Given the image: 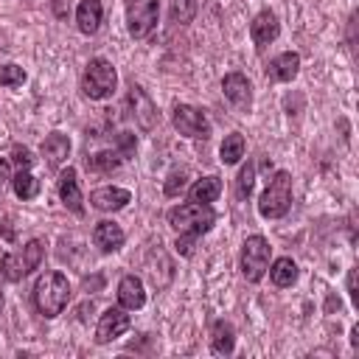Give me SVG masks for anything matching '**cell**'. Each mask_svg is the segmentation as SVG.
I'll return each mask as SVG.
<instances>
[{
  "instance_id": "8992f818",
  "label": "cell",
  "mask_w": 359,
  "mask_h": 359,
  "mask_svg": "<svg viewBox=\"0 0 359 359\" xmlns=\"http://www.w3.org/2000/svg\"><path fill=\"white\" fill-rule=\"evenodd\" d=\"M269 255H272V247L264 236H247L244 244H241V272L250 283H258L269 266Z\"/></svg>"
},
{
  "instance_id": "8fae6325",
  "label": "cell",
  "mask_w": 359,
  "mask_h": 359,
  "mask_svg": "<svg viewBox=\"0 0 359 359\" xmlns=\"http://www.w3.org/2000/svg\"><path fill=\"white\" fill-rule=\"evenodd\" d=\"M118 303L126 309V311H137L143 309L146 303V289H143V280L137 275H123L121 283H118Z\"/></svg>"
},
{
  "instance_id": "e0dca14e",
  "label": "cell",
  "mask_w": 359,
  "mask_h": 359,
  "mask_svg": "<svg viewBox=\"0 0 359 359\" xmlns=\"http://www.w3.org/2000/svg\"><path fill=\"white\" fill-rule=\"evenodd\" d=\"M101 17H104V6L101 0H81L79 8H76V25L81 34H95L98 25H101Z\"/></svg>"
},
{
  "instance_id": "d4e9b609",
  "label": "cell",
  "mask_w": 359,
  "mask_h": 359,
  "mask_svg": "<svg viewBox=\"0 0 359 359\" xmlns=\"http://www.w3.org/2000/svg\"><path fill=\"white\" fill-rule=\"evenodd\" d=\"M118 165H121V154H118V151H98V154L90 157V168L104 171V174H109V171L118 168Z\"/></svg>"
},
{
  "instance_id": "6da1fadb",
  "label": "cell",
  "mask_w": 359,
  "mask_h": 359,
  "mask_svg": "<svg viewBox=\"0 0 359 359\" xmlns=\"http://www.w3.org/2000/svg\"><path fill=\"white\" fill-rule=\"evenodd\" d=\"M67 300H70V283H67V278L62 272H53V269L50 272H42L39 280H36V286H34V303H36L39 314L56 317V314L65 311Z\"/></svg>"
},
{
  "instance_id": "d6986e66",
  "label": "cell",
  "mask_w": 359,
  "mask_h": 359,
  "mask_svg": "<svg viewBox=\"0 0 359 359\" xmlns=\"http://www.w3.org/2000/svg\"><path fill=\"white\" fill-rule=\"evenodd\" d=\"M278 34H280V25H278V20H275L272 11H261L252 20V25H250V36H252L255 45H269Z\"/></svg>"
},
{
  "instance_id": "4316f807",
  "label": "cell",
  "mask_w": 359,
  "mask_h": 359,
  "mask_svg": "<svg viewBox=\"0 0 359 359\" xmlns=\"http://www.w3.org/2000/svg\"><path fill=\"white\" fill-rule=\"evenodd\" d=\"M25 81V70L20 65H3L0 67V84L3 87H17Z\"/></svg>"
},
{
  "instance_id": "ffe728a7",
  "label": "cell",
  "mask_w": 359,
  "mask_h": 359,
  "mask_svg": "<svg viewBox=\"0 0 359 359\" xmlns=\"http://www.w3.org/2000/svg\"><path fill=\"white\" fill-rule=\"evenodd\" d=\"M210 348H213V353H219V356L233 353V348H236V331H233L230 323H224V320H216V323H213Z\"/></svg>"
},
{
  "instance_id": "f1b7e54d",
  "label": "cell",
  "mask_w": 359,
  "mask_h": 359,
  "mask_svg": "<svg viewBox=\"0 0 359 359\" xmlns=\"http://www.w3.org/2000/svg\"><path fill=\"white\" fill-rule=\"evenodd\" d=\"M182 188H185V171H171L165 180V188H163L165 196H177Z\"/></svg>"
},
{
  "instance_id": "52a82bcc",
  "label": "cell",
  "mask_w": 359,
  "mask_h": 359,
  "mask_svg": "<svg viewBox=\"0 0 359 359\" xmlns=\"http://www.w3.org/2000/svg\"><path fill=\"white\" fill-rule=\"evenodd\" d=\"M171 121H174V129L180 135H185V137H202V140L210 137V121H208V115L202 109L191 107V104H177Z\"/></svg>"
},
{
  "instance_id": "44dd1931",
  "label": "cell",
  "mask_w": 359,
  "mask_h": 359,
  "mask_svg": "<svg viewBox=\"0 0 359 359\" xmlns=\"http://www.w3.org/2000/svg\"><path fill=\"white\" fill-rule=\"evenodd\" d=\"M219 194H222V180H219V177H202V180H196V182L191 185L188 199H191V202L210 205V202H213Z\"/></svg>"
},
{
  "instance_id": "836d02e7",
  "label": "cell",
  "mask_w": 359,
  "mask_h": 359,
  "mask_svg": "<svg viewBox=\"0 0 359 359\" xmlns=\"http://www.w3.org/2000/svg\"><path fill=\"white\" fill-rule=\"evenodd\" d=\"M121 146H123V151H129V149L135 146V140H132V137H129V135L123 132V135H121Z\"/></svg>"
},
{
  "instance_id": "9c48e42d",
  "label": "cell",
  "mask_w": 359,
  "mask_h": 359,
  "mask_svg": "<svg viewBox=\"0 0 359 359\" xmlns=\"http://www.w3.org/2000/svg\"><path fill=\"white\" fill-rule=\"evenodd\" d=\"M129 325H132V317L126 314L123 306H121V309H107V311L101 314L98 325H95V342H98V345H107V342L118 339L123 331H129Z\"/></svg>"
},
{
  "instance_id": "603a6c76",
  "label": "cell",
  "mask_w": 359,
  "mask_h": 359,
  "mask_svg": "<svg viewBox=\"0 0 359 359\" xmlns=\"http://www.w3.org/2000/svg\"><path fill=\"white\" fill-rule=\"evenodd\" d=\"M11 188L20 199H34L39 194V180L28 171V168H20L14 177H11Z\"/></svg>"
},
{
  "instance_id": "3957f363",
  "label": "cell",
  "mask_w": 359,
  "mask_h": 359,
  "mask_svg": "<svg viewBox=\"0 0 359 359\" xmlns=\"http://www.w3.org/2000/svg\"><path fill=\"white\" fill-rule=\"evenodd\" d=\"M115 84H118V73L112 67V62L107 59H90L87 67H84V76H81V90L87 98L93 101H104L115 93Z\"/></svg>"
},
{
  "instance_id": "277c9868",
  "label": "cell",
  "mask_w": 359,
  "mask_h": 359,
  "mask_svg": "<svg viewBox=\"0 0 359 359\" xmlns=\"http://www.w3.org/2000/svg\"><path fill=\"white\" fill-rule=\"evenodd\" d=\"M289 205H292V174L289 171H275L266 191L261 194L258 213L264 219H280V216H286Z\"/></svg>"
},
{
  "instance_id": "7c38bea8",
  "label": "cell",
  "mask_w": 359,
  "mask_h": 359,
  "mask_svg": "<svg viewBox=\"0 0 359 359\" xmlns=\"http://www.w3.org/2000/svg\"><path fill=\"white\" fill-rule=\"evenodd\" d=\"M59 199L65 202L67 210L84 213V196H81V188H79V180H76V168H65L62 171V177H59Z\"/></svg>"
},
{
  "instance_id": "484cf974",
  "label": "cell",
  "mask_w": 359,
  "mask_h": 359,
  "mask_svg": "<svg viewBox=\"0 0 359 359\" xmlns=\"http://www.w3.org/2000/svg\"><path fill=\"white\" fill-rule=\"evenodd\" d=\"M194 14H196V0H174V8H171L174 22H191Z\"/></svg>"
},
{
  "instance_id": "ac0fdd59",
  "label": "cell",
  "mask_w": 359,
  "mask_h": 359,
  "mask_svg": "<svg viewBox=\"0 0 359 359\" xmlns=\"http://www.w3.org/2000/svg\"><path fill=\"white\" fill-rule=\"evenodd\" d=\"M42 157H45V163L50 165V168H56V165H62L65 160H67V154H70V140H67V135H62V132H53V135H48L45 140H42Z\"/></svg>"
},
{
  "instance_id": "4dcf8cb0",
  "label": "cell",
  "mask_w": 359,
  "mask_h": 359,
  "mask_svg": "<svg viewBox=\"0 0 359 359\" xmlns=\"http://www.w3.org/2000/svg\"><path fill=\"white\" fill-rule=\"evenodd\" d=\"M194 241H196V236L194 233H180V238H177V252L180 255H191L194 252Z\"/></svg>"
},
{
  "instance_id": "9a60e30c",
  "label": "cell",
  "mask_w": 359,
  "mask_h": 359,
  "mask_svg": "<svg viewBox=\"0 0 359 359\" xmlns=\"http://www.w3.org/2000/svg\"><path fill=\"white\" fill-rule=\"evenodd\" d=\"M300 70V56L294 50H286V53H278L269 65H266V76L272 81H292Z\"/></svg>"
},
{
  "instance_id": "7402d4cb",
  "label": "cell",
  "mask_w": 359,
  "mask_h": 359,
  "mask_svg": "<svg viewBox=\"0 0 359 359\" xmlns=\"http://www.w3.org/2000/svg\"><path fill=\"white\" fill-rule=\"evenodd\" d=\"M269 278L275 286H292L297 280V264L292 258H278L272 266H269Z\"/></svg>"
},
{
  "instance_id": "5b68a950",
  "label": "cell",
  "mask_w": 359,
  "mask_h": 359,
  "mask_svg": "<svg viewBox=\"0 0 359 359\" xmlns=\"http://www.w3.org/2000/svg\"><path fill=\"white\" fill-rule=\"evenodd\" d=\"M42 255H45V244H42L39 238H34V241H28L20 252L3 255V261H0V275H3L6 280H22V278L31 275L34 269H39Z\"/></svg>"
},
{
  "instance_id": "d590c367",
  "label": "cell",
  "mask_w": 359,
  "mask_h": 359,
  "mask_svg": "<svg viewBox=\"0 0 359 359\" xmlns=\"http://www.w3.org/2000/svg\"><path fill=\"white\" fill-rule=\"evenodd\" d=\"M0 309H3V294H0Z\"/></svg>"
},
{
  "instance_id": "5bb4252c",
  "label": "cell",
  "mask_w": 359,
  "mask_h": 359,
  "mask_svg": "<svg viewBox=\"0 0 359 359\" xmlns=\"http://www.w3.org/2000/svg\"><path fill=\"white\" fill-rule=\"evenodd\" d=\"M123 230H121V224H115V222H98L95 224V230H93V244L101 250V252H115V250H121L123 247Z\"/></svg>"
},
{
  "instance_id": "2e32d148",
  "label": "cell",
  "mask_w": 359,
  "mask_h": 359,
  "mask_svg": "<svg viewBox=\"0 0 359 359\" xmlns=\"http://www.w3.org/2000/svg\"><path fill=\"white\" fill-rule=\"evenodd\" d=\"M129 104L135 107V118H137V123L143 126V129H154V123H157V109H154V104H151V98L140 90V87H135L132 84V90H129Z\"/></svg>"
},
{
  "instance_id": "f546056e",
  "label": "cell",
  "mask_w": 359,
  "mask_h": 359,
  "mask_svg": "<svg viewBox=\"0 0 359 359\" xmlns=\"http://www.w3.org/2000/svg\"><path fill=\"white\" fill-rule=\"evenodd\" d=\"M11 160H14L17 171H20V168H31V165H34V154H31L25 146H14V149H11Z\"/></svg>"
},
{
  "instance_id": "ba28073f",
  "label": "cell",
  "mask_w": 359,
  "mask_h": 359,
  "mask_svg": "<svg viewBox=\"0 0 359 359\" xmlns=\"http://www.w3.org/2000/svg\"><path fill=\"white\" fill-rule=\"evenodd\" d=\"M157 14H160V0H129V8H126L129 34L135 39H143L157 25Z\"/></svg>"
},
{
  "instance_id": "30bf717a",
  "label": "cell",
  "mask_w": 359,
  "mask_h": 359,
  "mask_svg": "<svg viewBox=\"0 0 359 359\" xmlns=\"http://www.w3.org/2000/svg\"><path fill=\"white\" fill-rule=\"evenodd\" d=\"M222 90H224V98H227L236 109H241V112L250 109V104H252V87H250L247 76H241V73H227V76L222 79Z\"/></svg>"
},
{
  "instance_id": "83f0119b",
  "label": "cell",
  "mask_w": 359,
  "mask_h": 359,
  "mask_svg": "<svg viewBox=\"0 0 359 359\" xmlns=\"http://www.w3.org/2000/svg\"><path fill=\"white\" fill-rule=\"evenodd\" d=\"M252 182H255V165L247 163V165L241 168V174H238V196H250Z\"/></svg>"
},
{
  "instance_id": "cb8c5ba5",
  "label": "cell",
  "mask_w": 359,
  "mask_h": 359,
  "mask_svg": "<svg viewBox=\"0 0 359 359\" xmlns=\"http://www.w3.org/2000/svg\"><path fill=\"white\" fill-rule=\"evenodd\" d=\"M219 154H222V163H224V165H236V163L244 157V137H241V132H230V135L224 137Z\"/></svg>"
},
{
  "instance_id": "d6a6232c",
  "label": "cell",
  "mask_w": 359,
  "mask_h": 359,
  "mask_svg": "<svg viewBox=\"0 0 359 359\" xmlns=\"http://www.w3.org/2000/svg\"><path fill=\"white\" fill-rule=\"evenodd\" d=\"M348 292H351V300L359 303V292H356V269L348 272Z\"/></svg>"
},
{
  "instance_id": "1f68e13d",
  "label": "cell",
  "mask_w": 359,
  "mask_h": 359,
  "mask_svg": "<svg viewBox=\"0 0 359 359\" xmlns=\"http://www.w3.org/2000/svg\"><path fill=\"white\" fill-rule=\"evenodd\" d=\"M8 182H11V168H8V160L0 157V191H3Z\"/></svg>"
},
{
  "instance_id": "e575fe53",
  "label": "cell",
  "mask_w": 359,
  "mask_h": 359,
  "mask_svg": "<svg viewBox=\"0 0 359 359\" xmlns=\"http://www.w3.org/2000/svg\"><path fill=\"white\" fill-rule=\"evenodd\" d=\"M351 345H353V348H359V328H356V325L351 328Z\"/></svg>"
},
{
  "instance_id": "7a4b0ae2",
  "label": "cell",
  "mask_w": 359,
  "mask_h": 359,
  "mask_svg": "<svg viewBox=\"0 0 359 359\" xmlns=\"http://www.w3.org/2000/svg\"><path fill=\"white\" fill-rule=\"evenodd\" d=\"M216 222V213L210 205H202V202H185V205H177L168 210V224L177 230V233H194V236H202L213 227Z\"/></svg>"
},
{
  "instance_id": "4fadbf2b",
  "label": "cell",
  "mask_w": 359,
  "mask_h": 359,
  "mask_svg": "<svg viewBox=\"0 0 359 359\" xmlns=\"http://www.w3.org/2000/svg\"><path fill=\"white\" fill-rule=\"evenodd\" d=\"M129 199H132V194L126 188H115V185H104L90 194V202L98 210H121L129 205Z\"/></svg>"
}]
</instances>
